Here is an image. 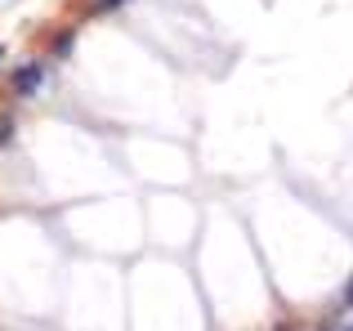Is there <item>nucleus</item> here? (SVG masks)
<instances>
[{
	"label": "nucleus",
	"mask_w": 353,
	"mask_h": 331,
	"mask_svg": "<svg viewBox=\"0 0 353 331\" xmlns=\"http://www.w3.org/2000/svg\"><path fill=\"white\" fill-rule=\"evenodd\" d=\"M14 90H18L23 99H32L36 90H41V68H23V72L14 77Z\"/></svg>",
	"instance_id": "obj_1"
},
{
	"label": "nucleus",
	"mask_w": 353,
	"mask_h": 331,
	"mask_svg": "<svg viewBox=\"0 0 353 331\" xmlns=\"http://www.w3.org/2000/svg\"><path fill=\"white\" fill-rule=\"evenodd\" d=\"M345 305L353 309V278H349V287H345Z\"/></svg>",
	"instance_id": "obj_2"
},
{
	"label": "nucleus",
	"mask_w": 353,
	"mask_h": 331,
	"mask_svg": "<svg viewBox=\"0 0 353 331\" xmlns=\"http://www.w3.org/2000/svg\"><path fill=\"white\" fill-rule=\"evenodd\" d=\"M103 5H121V0H103Z\"/></svg>",
	"instance_id": "obj_3"
},
{
	"label": "nucleus",
	"mask_w": 353,
	"mask_h": 331,
	"mask_svg": "<svg viewBox=\"0 0 353 331\" xmlns=\"http://www.w3.org/2000/svg\"><path fill=\"white\" fill-rule=\"evenodd\" d=\"M0 59H5V50H0Z\"/></svg>",
	"instance_id": "obj_4"
},
{
	"label": "nucleus",
	"mask_w": 353,
	"mask_h": 331,
	"mask_svg": "<svg viewBox=\"0 0 353 331\" xmlns=\"http://www.w3.org/2000/svg\"><path fill=\"white\" fill-rule=\"evenodd\" d=\"M345 331H353V327H345Z\"/></svg>",
	"instance_id": "obj_5"
}]
</instances>
